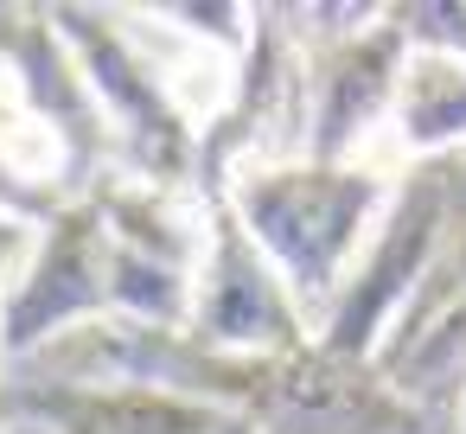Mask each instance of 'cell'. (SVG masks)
I'll list each match as a JSON object with an SVG mask.
<instances>
[{
    "label": "cell",
    "instance_id": "277c9868",
    "mask_svg": "<svg viewBox=\"0 0 466 434\" xmlns=\"http://www.w3.org/2000/svg\"><path fill=\"white\" fill-rule=\"evenodd\" d=\"M52 20H58L77 71L96 96V116L109 128V147H116V173H128L141 186H160L173 198H192L198 128L173 109L167 84L154 77V65L141 58V45L116 20V7H52Z\"/></svg>",
    "mask_w": 466,
    "mask_h": 434
},
{
    "label": "cell",
    "instance_id": "2e32d148",
    "mask_svg": "<svg viewBox=\"0 0 466 434\" xmlns=\"http://www.w3.org/2000/svg\"><path fill=\"white\" fill-rule=\"evenodd\" d=\"M460 434H466V409H460Z\"/></svg>",
    "mask_w": 466,
    "mask_h": 434
},
{
    "label": "cell",
    "instance_id": "6da1fadb",
    "mask_svg": "<svg viewBox=\"0 0 466 434\" xmlns=\"http://www.w3.org/2000/svg\"><path fill=\"white\" fill-rule=\"evenodd\" d=\"M396 186H402V167H390V160H351V167L288 160V167L243 173L230 186L237 224L275 262V275L288 281L313 338L332 319L358 256L370 249Z\"/></svg>",
    "mask_w": 466,
    "mask_h": 434
},
{
    "label": "cell",
    "instance_id": "5b68a950",
    "mask_svg": "<svg viewBox=\"0 0 466 434\" xmlns=\"http://www.w3.org/2000/svg\"><path fill=\"white\" fill-rule=\"evenodd\" d=\"M237 415L256 434H460V409L415 402L383 383L377 364H345L319 351V338L281 358H256Z\"/></svg>",
    "mask_w": 466,
    "mask_h": 434
},
{
    "label": "cell",
    "instance_id": "4fadbf2b",
    "mask_svg": "<svg viewBox=\"0 0 466 434\" xmlns=\"http://www.w3.org/2000/svg\"><path fill=\"white\" fill-rule=\"evenodd\" d=\"M396 20H402L415 58L466 71V0H415V7H396Z\"/></svg>",
    "mask_w": 466,
    "mask_h": 434
},
{
    "label": "cell",
    "instance_id": "52a82bcc",
    "mask_svg": "<svg viewBox=\"0 0 466 434\" xmlns=\"http://www.w3.org/2000/svg\"><path fill=\"white\" fill-rule=\"evenodd\" d=\"M90 198L109 230V319L186 332L205 256V211L116 167L90 186Z\"/></svg>",
    "mask_w": 466,
    "mask_h": 434
},
{
    "label": "cell",
    "instance_id": "8fae6325",
    "mask_svg": "<svg viewBox=\"0 0 466 434\" xmlns=\"http://www.w3.org/2000/svg\"><path fill=\"white\" fill-rule=\"evenodd\" d=\"M370 364L402 396L460 409V389H466V217L453 224L441 262L428 268V281L415 288V300L402 307V319L390 326V338Z\"/></svg>",
    "mask_w": 466,
    "mask_h": 434
},
{
    "label": "cell",
    "instance_id": "9c48e42d",
    "mask_svg": "<svg viewBox=\"0 0 466 434\" xmlns=\"http://www.w3.org/2000/svg\"><path fill=\"white\" fill-rule=\"evenodd\" d=\"M186 332L230 358H281V351L313 345V326L300 319L275 262L237 224L230 198L205 211V256H198V294H192Z\"/></svg>",
    "mask_w": 466,
    "mask_h": 434
},
{
    "label": "cell",
    "instance_id": "ba28073f",
    "mask_svg": "<svg viewBox=\"0 0 466 434\" xmlns=\"http://www.w3.org/2000/svg\"><path fill=\"white\" fill-rule=\"evenodd\" d=\"M96 319H109V230L84 192L33 230V256L0 288V364L14 370Z\"/></svg>",
    "mask_w": 466,
    "mask_h": 434
},
{
    "label": "cell",
    "instance_id": "5bb4252c",
    "mask_svg": "<svg viewBox=\"0 0 466 434\" xmlns=\"http://www.w3.org/2000/svg\"><path fill=\"white\" fill-rule=\"evenodd\" d=\"M20 237H26V230H20V224H7V217H0V268H7V249H14V243H20Z\"/></svg>",
    "mask_w": 466,
    "mask_h": 434
},
{
    "label": "cell",
    "instance_id": "7c38bea8",
    "mask_svg": "<svg viewBox=\"0 0 466 434\" xmlns=\"http://www.w3.org/2000/svg\"><path fill=\"white\" fill-rule=\"evenodd\" d=\"M460 141H466V71L415 58L402 103H396V122H390V141L377 154H390L396 167H415V160L453 154Z\"/></svg>",
    "mask_w": 466,
    "mask_h": 434
},
{
    "label": "cell",
    "instance_id": "30bf717a",
    "mask_svg": "<svg viewBox=\"0 0 466 434\" xmlns=\"http://www.w3.org/2000/svg\"><path fill=\"white\" fill-rule=\"evenodd\" d=\"M0 421L39 434H256L243 415L167 389L122 383H58V377H0Z\"/></svg>",
    "mask_w": 466,
    "mask_h": 434
},
{
    "label": "cell",
    "instance_id": "9a60e30c",
    "mask_svg": "<svg viewBox=\"0 0 466 434\" xmlns=\"http://www.w3.org/2000/svg\"><path fill=\"white\" fill-rule=\"evenodd\" d=\"M0 288H7V281H0ZM0 377H7V364H0ZM0 434H14V428H7V421H0Z\"/></svg>",
    "mask_w": 466,
    "mask_h": 434
},
{
    "label": "cell",
    "instance_id": "7a4b0ae2",
    "mask_svg": "<svg viewBox=\"0 0 466 434\" xmlns=\"http://www.w3.org/2000/svg\"><path fill=\"white\" fill-rule=\"evenodd\" d=\"M307 39V160L351 167L383 160L415 45L396 7H288ZM396 167V160H390ZM409 173V167H402Z\"/></svg>",
    "mask_w": 466,
    "mask_h": 434
},
{
    "label": "cell",
    "instance_id": "8992f818",
    "mask_svg": "<svg viewBox=\"0 0 466 434\" xmlns=\"http://www.w3.org/2000/svg\"><path fill=\"white\" fill-rule=\"evenodd\" d=\"M307 160V39L294 33L288 7H256L243 84L230 109L198 135V211L224 205L243 173Z\"/></svg>",
    "mask_w": 466,
    "mask_h": 434
},
{
    "label": "cell",
    "instance_id": "3957f363",
    "mask_svg": "<svg viewBox=\"0 0 466 434\" xmlns=\"http://www.w3.org/2000/svg\"><path fill=\"white\" fill-rule=\"evenodd\" d=\"M466 217V167L460 154H434L415 160L370 237V249L358 256L332 319L319 326V351L345 358V364H370L390 338V326L402 319V307L415 300V288L428 281V268L441 262L453 224Z\"/></svg>",
    "mask_w": 466,
    "mask_h": 434
}]
</instances>
